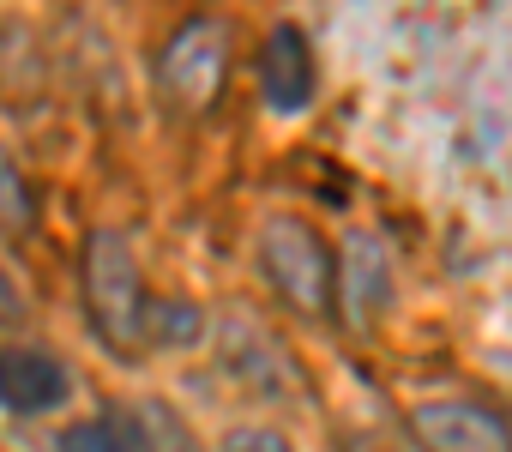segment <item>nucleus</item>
I'll list each match as a JSON object with an SVG mask.
<instances>
[{
  "label": "nucleus",
  "mask_w": 512,
  "mask_h": 452,
  "mask_svg": "<svg viewBox=\"0 0 512 452\" xmlns=\"http://www.w3.org/2000/svg\"><path fill=\"white\" fill-rule=\"evenodd\" d=\"M260 266L272 278V290L302 308V314H326L332 290H338V260L326 248V236L302 217H266L260 223Z\"/></svg>",
  "instance_id": "nucleus-1"
},
{
  "label": "nucleus",
  "mask_w": 512,
  "mask_h": 452,
  "mask_svg": "<svg viewBox=\"0 0 512 452\" xmlns=\"http://www.w3.org/2000/svg\"><path fill=\"white\" fill-rule=\"evenodd\" d=\"M85 302H91V320L97 332L115 344V350H133V338H145V284H139V260L127 248V236L115 230H97L91 248H85Z\"/></svg>",
  "instance_id": "nucleus-2"
},
{
  "label": "nucleus",
  "mask_w": 512,
  "mask_h": 452,
  "mask_svg": "<svg viewBox=\"0 0 512 452\" xmlns=\"http://www.w3.org/2000/svg\"><path fill=\"white\" fill-rule=\"evenodd\" d=\"M223 67H229V31L217 19H187L169 37L163 85H169V97L181 109H211L217 103V85H223Z\"/></svg>",
  "instance_id": "nucleus-3"
},
{
  "label": "nucleus",
  "mask_w": 512,
  "mask_h": 452,
  "mask_svg": "<svg viewBox=\"0 0 512 452\" xmlns=\"http://www.w3.org/2000/svg\"><path fill=\"white\" fill-rule=\"evenodd\" d=\"M416 440L428 452H512V434L494 410L464 404V398H440V404H416L410 416Z\"/></svg>",
  "instance_id": "nucleus-4"
},
{
  "label": "nucleus",
  "mask_w": 512,
  "mask_h": 452,
  "mask_svg": "<svg viewBox=\"0 0 512 452\" xmlns=\"http://www.w3.org/2000/svg\"><path fill=\"white\" fill-rule=\"evenodd\" d=\"M260 85H266L272 115H302V109L314 103L320 73H314V49H308V37H302L296 25H278V31L266 37V55H260Z\"/></svg>",
  "instance_id": "nucleus-5"
},
{
  "label": "nucleus",
  "mask_w": 512,
  "mask_h": 452,
  "mask_svg": "<svg viewBox=\"0 0 512 452\" xmlns=\"http://www.w3.org/2000/svg\"><path fill=\"white\" fill-rule=\"evenodd\" d=\"M73 380L49 350H0V404L19 416H43L55 404H67Z\"/></svg>",
  "instance_id": "nucleus-6"
},
{
  "label": "nucleus",
  "mask_w": 512,
  "mask_h": 452,
  "mask_svg": "<svg viewBox=\"0 0 512 452\" xmlns=\"http://www.w3.org/2000/svg\"><path fill=\"white\" fill-rule=\"evenodd\" d=\"M344 266H350V284H344L350 314L368 320V314L386 302V254H380V242H374V236H350V242H344Z\"/></svg>",
  "instance_id": "nucleus-7"
},
{
  "label": "nucleus",
  "mask_w": 512,
  "mask_h": 452,
  "mask_svg": "<svg viewBox=\"0 0 512 452\" xmlns=\"http://www.w3.org/2000/svg\"><path fill=\"white\" fill-rule=\"evenodd\" d=\"M61 452H145V446L121 416H103V422H73L61 434Z\"/></svg>",
  "instance_id": "nucleus-8"
},
{
  "label": "nucleus",
  "mask_w": 512,
  "mask_h": 452,
  "mask_svg": "<svg viewBox=\"0 0 512 452\" xmlns=\"http://www.w3.org/2000/svg\"><path fill=\"white\" fill-rule=\"evenodd\" d=\"M145 338L151 344H193L199 338V308L193 302H151V314H145Z\"/></svg>",
  "instance_id": "nucleus-9"
},
{
  "label": "nucleus",
  "mask_w": 512,
  "mask_h": 452,
  "mask_svg": "<svg viewBox=\"0 0 512 452\" xmlns=\"http://www.w3.org/2000/svg\"><path fill=\"white\" fill-rule=\"evenodd\" d=\"M31 187H25V175L13 169V157L0 151V223H7V230H25L31 223Z\"/></svg>",
  "instance_id": "nucleus-10"
},
{
  "label": "nucleus",
  "mask_w": 512,
  "mask_h": 452,
  "mask_svg": "<svg viewBox=\"0 0 512 452\" xmlns=\"http://www.w3.org/2000/svg\"><path fill=\"white\" fill-rule=\"evenodd\" d=\"M25 314H31V302H25V284L0 266V332L7 326H25Z\"/></svg>",
  "instance_id": "nucleus-11"
},
{
  "label": "nucleus",
  "mask_w": 512,
  "mask_h": 452,
  "mask_svg": "<svg viewBox=\"0 0 512 452\" xmlns=\"http://www.w3.org/2000/svg\"><path fill=\"white\" fill-rule=\"evenodd\" d=\"M229 452H290V440L278 428H241L229 434Z\"/></svg>",
  "instance_id": "nucleus-12"
}]
</instances>
